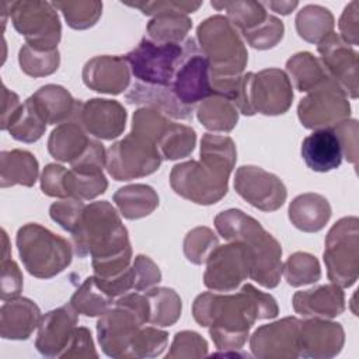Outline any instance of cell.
I'll use <instances>...</instances> for the list:
<instances>
[{
  "label": "cell",
  "instance_id": "74e56055",
  "mask_svg": "<svg viewBox=\"0 0 359 359\" xmlns=\"http://www.w3.org/2000/svg\"><path fill=\"white\" fill-rule=\"evenodd\" d=\"M65 188L67 198L90 201L107 191L108 181L101 168H70L66 172Z\"/></svg>",
  "mask_w": 359,
  "mask_h": 359
},
{
  "label": "cell",
  "instance_id": "ffe728a7",
  "mask_svg": "<svg viewBox=\"0 0 359 359\" xmlns=\"http://www.w3.org/2000/svg\"><path fill=\"white\" fill-rule=\"evenodd\" d=\"M345 342V332L339 323L311 317L300 321L299 356L328 359L337 356Z\"/></svg>",
  "mask_w": 359,
  "mask_h": 359
},
{
  "label": "cell",
  "instance_id": "3957f363",
  "mask_svg": "<svg viewBox=\"0 0 359 359\" xmlns=\"http://www.w3.org/2000/svg\"><path fill=\"white\" fill-rule=\"evenodd\" d=\"M217 233L227 241H237L250 252V278L266 289L279 285L282 276V247L259 222L240 209H227L215 217Z\"/></svg>",
  "mask_w": 359,
  "mask_h": 359
},
{
  "label": "cell",
  "instance_id": "f35d334b",
  "mask_svg": "<svg viewBox=\"0 0 359 359\" xmlns=\"http://www.w3.org/2000/svg\"><path fill=\"white\" fill-rule=\"evenodd\" d=\"M210 6L219 11H227V20L240 32L250 31L262 24L268 17L264 3L244 0V1H212Z\"/></svg>",
  "mask_w": 359,
  "mask_h": 359
},
{
  "label": "cell",
  "instance_id": "484cf974",
  "mask_svg": "<svg viewBox=\"0 0 359 359\" xmlns=\"http://www.w3.org/2000/svg\"><path fill=\"white\" fill-rule=\"evenodd\" d=\"M302 157L309 168L317 172H328L342 163V150L332 128L317 129L304 137Z\"/></svg>",
  "mask_w": 359,
  "mask_h": 359
},
{
  "label": "cell",
  "instance_id": "ba28073f",
  "mask_svg": "<svg viewBox=\"0 0 359 359\" xmlns=\"http://www.w3.org/2000/svg\"><path fill=\"white\" fill-rule=\"evenodd\" d=\"M8 15L27 45L36 49H57L62 25L55 6L49 1L18 0L8 3Z\"/></svg>",
  "mask_w": 359,
  "mask_h": 359
},
{
  "label": "cell",
  "instance_id": "4dcf8cb0",
  "mask_svg": "<svg viewBox=\"0 0 359 359\" xmlns=\"http://www.w3.org/2000/svg\"><path fill=\"white\" fill-rule=\"evenodd\" d=\"M114 202L125 219L136 220L154 212L158 206V195L150 185L130 184L114 194Z\"/></svg>",
  "mask_w": 359,
  "mask_h": 359
},
{
  "label": "cell",
  "instance_id": "7bdbcfd3",
  "mask_svg": "<svg viewBox=\"0 0 359 359\" xmlns=\"http://www.w3.org/2000/svg\"><path fill=\"white\" fill-rule=\"evenodd\" d=\"M282 273L290 286L299 287L317 282L321 278V268L314 255L297 251L282 265Z\"/></svg>",
  "mask_w": 359,
  "mask_h": 359
},
{
  "label": "cell",
  "instance_id": "4fadbf2b",
  "mask_svg": "<svg viewBox=\"0 0 359 359\" xmlns=\"http://www.w3.org/2000/svg\"><path fill=\"white\" fill-rule=\"evenodd\" d=\"M172 191L198 205H213L229 191V178L223 177L201 161L175 164L170 172Z\"/></svg>",
  "mask_w": 359,
  "mask_h": 359
},
{
  "label": "cell",
  "instance_id": "44dd1931",
  "mask_svg": "<svg viewBox=\"0 0 359 359\" xmlns=\"http://www.w3.org/2000/svg\"><path fill=\"white\" fill-rule=\"evenodd\" d=\"M77 321V311L70 303L42 316L35 339L38 352L46 358H60L70 341Z\"/></svg>",
  "mask_w": 359,
  "mask_h": 359
},
{
  "label": "cell",
  "instance_id": "6da1fadb",
  "mask_svg": "<svg viewBox=\"0 0 359 359\" xmlns=\"http://www.w3.org/2000/svg\"><path fill=\"white\" fill-rule=\"evenodd\" d=\"M279 313L276 300L245 283L236 293L205 292L196 296L192 306L195 321L209 327L216 348L237 351L247 338L257 320L275 318Z\"/></svg>",
  "mask_w": 359,
  "mask_h": 359
},
{
  "label": "cell",
  "instance_id": "8fae6325",
  "mask_svg": "<svg viewBox=\"0 0 359 359\" xmlns=\"http://www.w3.org/2000/svg\"><path fill=\"white\" fill-rule=\"evenodd\" d=\"M171 90L174 95L188 107H194L213 95L209 60L194 38H188L184 43L182 56L177 65Z\"/></svg>",
  "mask_w": 359,
  "mask_h": 359
},
{
  "label": "cell",
  "instance_id": "9a60e30c",
  "mask_svg": "<svg viewBox=\"0 0 359 359\" xmlns=\"http://www.w3.org/2000/svg\"><path fill=\"white\" fill-rule=\"evenodd\" d=\"M236 192L262 212L278 210L286 201L285 184L272 172L257 165H241L234 177Z\"/></svg>",
  "mask_w": 359,
  "mask_h": 359
},
{
  "label": "cell",
  "instance_id": "7c38bea8",
  "mask_svg": "<svg viewBox=\"0 0 359 359\" xmlns=\"http://www.w3.org/2000/svg\"><path fill=\"white\" fill-rule=\"evenodd\" d=\"M349 115L348 95L334 79L310 91L297 105V116L302 125L314 130L334 128L349 119Z\"/></svg>",
  "mask_w": 359,
  "mask_h": 359
},
{
  "label": "cell",
  "instance_id": "f6af8a7d",
  "mask_svg": "<svg viewBox=\"0 0 359 359\" xmlns=\"http://www.w3.org/2000/svg\"><path fill=\"white\" fill-rule=\"evenodd\" d=\"M52 4L62 11L67 25L73 29H87L95 25L102 13V3L95 0L53 1Z\"/></svg>",
  "mask_w": 359,
  "mask_h": 359
},
{
  "label": "cell",
  "instance_id": "6f0895ef",
  "mask_svg": "<svg viewBox=\"0 0 359 359\" xmlns=\"http://www.w3.org/2000/svg\"><path fill=\"white\" fill-rule=\"evenodd\" d=\"M67 168L60 164L50 163L48 164L41 175V189L45 195L53 198H67V192L65 188Z\"/></svg>",
  "mask_w": 359,
  "mask_h": 359
},
{
  "label": "cell",
  "instance_id": "91938a15",
  "mask_svg": "<svg viewBox=\"0 0 359 359\" xmlns=\"http://www.w3.org/2000/svg\"><path fill=\"white\" fill-rule=\"evenodd\" d=\"M359 3L358 0H352L345 8L344 13L339 18V36L344 42H346L348 45L356 46L359 42Z\"/></svg>",
  "mask_w": 359,
  "mask_h": 359
},
{
  "label": "cell",
  "instance_id": "d590c367",
  "mask_svg": "<svg viewBox=\"0 0 359 359\" xmlns=\"http://www.w3.org/2000/svg\"><path fill=\"white\" fill-rule=\"evenodd\" d=\"M46 119L32 97L27 98L8 125V133L18 142L34 143L46 130Z\"/></svg>",
  "mask_w": 359,
  "mask_h": 359
},
{
  "label": "cell",
  "instance_id": "9c48e42d",
  "mask_svg": "<svg viewBox=\"0 0 359 359\" xmlns=\"http://www.w3.org/2000/svg\"><path fill=\"white\" fill-rule=\"evenodd\" d=\"M163 156L156 143L129 132L107 151V171L116 181H129L158 170Z\"/></svg>",
  "mask_w": 359,
  "mask_h": 359
},
{
  "label": "cell",
  "instance_id": "bcb514c9",
  "mask_svg": "<svg viewBox=\"0 0 359 359\" xmlns=\"http://www.w3.org/2000/svg\"><path fill=\"white\" fill-rule=\"evenodd\" d=\"M217 245L219 240L209 227H195L184 238V254L189 262L202 265Z\"/></svg>",
  "mask_w": 359,
  "mask_h": 359
},
{
  "label": "cell",
  "instance_id": "ab89813d",
  "mask_svg": "<svg viewBox=\"0 0 359 359\" xmlns=\"http://www.w3.org/2000/svg\"><path fill=\"white\" fill-rule=\"evenodd\" d=\"M192 27L187 14L167 13L153 17L147 24L149 39L157 43H180Z\"/></svg>",
  "mask_w": 359,
  "mask_h": 359
},
{
  "label": "cell",
  "instance_id": "1f68e13d",
  "mask_svg": "<svg viewBox=\"0 0 359 359\" xmlns=\"http://www.w3.org/2000/svg\"><path fill=\"white\" fill-rule=\"evenodd\" d=\"M237 160L236 144L231 137L205 133L201 140V163L212 171L230 177Z\"/></svg>",
  "mask_w": 359,
  "mask_h": 359
},
{
  "label": "cell",
  "instance_id": "e575fe53",
  "mask_svg": "<svg viewBox=\"0 0 359 359\" xmlns=\"http://www.w3.org/2000/svg\"><path fill=\"white\" fill-rule=\"evenodd\" d=\"M198 121L209 130L230 132L238 121V111L233 102L220 95H210L196 109Z\"/></svg>",
  "mask_w": 359,
  "mask_h": 359
},
{
  "label": "cell",
  "instance_id": "60d3db41",
  "mask_svg": "<svg viewBox=\"0 0 359 359\" xmlns=\"http://www.w3.org/2000/svg\"><path fill=\"white\" fill-rule=\"evenodd\" d=\"M196 143V133L191 126L170 122V125L165 128L163 135L160 136L157 142V147L163 156V158L167 160H178L188 157Z\"/></svg>",
  "mask_w": 359,
  "mask_h": 359
},
{
  "label": "cell",
  "instance_id": "db71d44e",
  "mask_svg": "<svg viewBox=\"0 0 359 359\" xmlns=\"http://www.w3.org/2000/svg\"><path fill=\"white\" fill-rule=\"evenodd\" d=\"M132 268L135 272V290H149L156 286L161 280V272L154 261L143 254L135 257L132 262Z\"/></svg>",
  "mask_w": 359,
  "mask_h": 359
},
{
  "label": "cell",
  "instance_id": "2e32d148",
  "mask_svg": "<svg viewBox=\"0 0 359 359\" xmlns=\"http://www.w3.org/2000/svg\"><path fill=\"white\" fill-rule=\"evenodd\" d=\"M300 320L285 317L271 324L258 327L250 338V348L259 359L299 358Z\"/></svg>",
  "mask_w": 359,
  "mask_h": 359
},
{
  "label": "cell",
  "instance_id": "c3c4849f",
  "mask_svg": "<svg viewBox=\"0 0 359 359\" xmlns=\"http://www.w3.org/2000/svg\"><path fill=\"white\" fill-rule=\"evenodd\" d=\"M170 122L171 121L164 114L143 107L133 112L130 132L157 144L160 136L170 125Z\"/></svg>",
  "mask_w": 359,
  "mask_h": 359
},
{
  "label": "cell",
  "instance_id": "ac0fdd59",
  "mask_svg": "<svg viewBox=\"0 0 359 359\" xmlns=\"http://www.w3.org/2000/svg\"><path fill=\"white\" fill-rule=\"evenodd\" d=\"M126 109L115 100L91 98L79 101L74 118L87 133L97 139L112 140L122 135L126 123Z\"/></svg>",
  "mask_w": 359,
  "mask_h": 359
},
{
  "label": "cell",
  "instance_id": "603a6c76",
  "mask_svg": "<svg viewBox=\"0 0 359 359\" xmlns=\"http://www.w3.org/2000/svg\"><path fill=\"white\" fill-rule=\"evenodd\" d=\"M293 310L303 317L334 318L345 310V294L342 287L330 283L299 290L292 299Z\"/></svg>",
  "mask_w": 359,
  "mask_h": 359
},
{
  "label": "cell",
  "instance_id": "5b68a950",
  "mask_svg": "<svg viewBox=\"0 0 359 359\" xmlns=\"http://www.w3.org/2000/svg\"><path fill=\"white\" fill-rule=\"evenodd\" d=\"M196 39L209 60L210 76H241L247 66L248 53L238 31L227 17L216 14L202 21L196 28Z\"/></svg>",
  "mask_w": 359,
  "mask_h": 359
},
{
  "label": "cell",
  "instance_id": "7a4b0ae2",
  "mask_svg": "<svg viewBox=\"0 0 359 359\" xmlns=\"http://www.w3.org/2000/svg\"><path fill=\"white\" fill-rule=\"evenodd\" d=\"M79 258L91 257L94 276L109 279L132 265V247L126 227L108 201L86 205L79 226L72 233Z\"/></svg>",
  "mask_w": 359,
  "mask_h": 359
},
{
  "label": "cell",
  "instance_id": "8992f818",
  "mask_svg": "<svg viewBox=\"0 0 359 359\" xmlns=\"http://www.w3.org/2000/svg\"><path fill=\"white\" fill-rule=\"evenodd\" d=\"M20 258L29 275L49 279L72 262L70 243L38 223H27L17 231Z\"/></svg>",
  "mask_w": 359,
  "mask_h": 359
},
{
  "label": "cell",
  "instance_id": "9f6ffc18",
  "mask_svg": "<svg viewBox=\"0 0 359 359\" xmlns=\"http://www.w3.org/2000/svg\"><path fill=\"white\" fill-rule=\"evenodd\" d=\"M60 358H98L90 330L86 327H76Z\"/></svg>",
  "mask_w": 359,
  "mask_h": 359
},
{
  "label": "cell",
  "instance_id": "b9f144b4",
  "mask_svg": "<svg viewBox=\"0 0 359 359\" xmlns=\"http://www.w3.org/2000/svg\"><path fill=\"white\" fill-rule=\"evenodd\" d=\"M115 299L107 294L95 282L94 276H88L80 285V287L73 293L70 304L79 314L87 317L102 316L112 304Z\"/></svg>",
  "mask_w": 359,
  "mask_h": 359
},
{
  "label": "cell",
  "instance_id": "d6986e66",
  "mask_svg": "<svg viewBox=\"0 0 359 359\" xmlns=\"http://www.w3.org/2000/svg\"><path fill=\"white\" fill-rule=\"evenodd\" d=\"M321 63L351 98H358V53L337 32L327 35L318 45Z\"/></svg>",
  "mask_w": 359,
  "mask_h": 359
},
{
  "label": "cell",
  "instance_id": "d4e9b609",
  "mask_svg": "<svg viewBox=\"0 0 359 359\" xmlns=\"http://www.w3.org/2000/svg\"><path fill=\"white\" fill-rule=\"evenodd\" d=\"M41 317L39 307L27 297L6 300L0 309V335L4 339H28Z\"/></svg>",
  "mask_w": 359,
  "mask_h": 359
},
{
  "label": "cell",
  "instance_id": "e0dca14e",
  "mask_svg": "<svg viewBox=\"0 0 359 359\" xmlns=\"http://www.w3.org/2000/svg\"><path fill=\"white\" fill-rule=\"evenodd\" d=\"M251 107L254 114L280 115L285 114L293 101V88L289 76L280 69H265L252 74Z\"/></svg>",
  "mask_w": 359,
  "mask_h": 359
},
{
  "label": "cell",
  "instance_id": "52a82bcc",
  "mask_svg": "<svg viewBox=\"0 0 359 359\" xmlns=\"http://www.w3.org/2000/svg\"><path fill=\"white\" fill-rule=\"evenodd\" d=\"M324 264L328 279L341 286H352L359 276V220L346 216L335 222L325 238Z\"/></svg>",
  "mask_w": 359,
  "mask_h": 359
},
{
  "label": "cell",
  "instance_id": "94428289",
  "mask_svg": "<svg viewBox=\"0 0 359 359\" xmlns=\"http://www.w3.org/2000/svg\"><path fill=\"white\" fill-rule=\"evenodd\" d=\"M1 129L7 130L8 125L11 122V119L14 118V115L18 112L20 107L22 105L20 102V98L15 93L10 91L6 84L1 86Z\"/></svg>",
  "mask_w": 359,
  "mask_h": 359
},
{
  "label": "cell",
  "instance_id": "f546056e",
  "mask_svg": "<svg viewBox=\"0 0 359 359\" xmlns=\"http://www.w3.org/2000/svg\"><path fill=\"white\" fill-rule=\"evenodd\" d=\"M32 100L43 114L48 125H60L74 118L79 101L62 86L46 84L36 90Z\"/></svg>",
  "mask_w": 359,
  "mask_h": 359
},
{
  "label": "cell",
  "instance_id": "7402d4cb",
  "mask_svg": "<svg viewBox=\"0 0 359 359\" xmlns=\"http://www.w3.org/2000/svg\"><path fill=\"white\" fill-rule=\"evenodd\" d=\"M84 84L97 93L121 94L130 83V69L123 56H95L83 67Z\"/></svg>",
  "mask_w": 359,
  "mask_h": 359
},
{
  "label": "cell",
  "instance_id": "83f0119b",
  "mask_svg": "<svg viewBox=\"0 0 359 359\" xmlns=\"http://www.w3.org/2000/svg\"><path fill=\"white\" fill-rule=\"evenodd\" d=\"M90 142L91 137H88L84 128L76 119H70L50 132L48 151L55 160L72 164L86 151Z\"/></svg>",
  "mask_w": 359,
  "mask_h": 359
},
{
  "label": "cell",
  "instance_id": "8d00e7d4",
  "mask_svg": "<svg viewBox=\"0 0 359 359\" xmlns=\"http://www.w3.org/2000/svg\"><path fill=\"white\" fill-rule=\"evenodd\" d=\"M149 302V323L157 327H170L181 317V297L170 287H151L144 293Z\"/></svg>",
  "mask_w": 359,
  "mask_h": 359
},
{
  "label": "cell",
  "instance_id": "816d5d0a",
  "mask_svg": "<svg viewBox=\"0 0 359 359\" xmlns=\"http://www.w3.org/2000/svg\"><path fill=\"white\" fill-rule=\"evenodd\" d=\"M86 205L77 198H63L62 201L53 202L49 208V215L63 230L73 233L80 223Z\"/></svg>",
  "mask_w": 359,
  "mask_h": 359
},
{
  "label": "cell",
  "instance_id": "6125c7cd",
  "mask_svg": "<svg viewBox=\"0 0 359 359\" xmlns=\"http://www.w3.org/2000/svg\"><path fill=\"white\" fill-rule=\"evenodd\" d=\"M264 6H268L271 10H273L278 14L287 15L299 6V1H268V3H264Z\"/></svg>",
  "mask_w": 359,
  "mask_h": 359
},
{
  "label": "cell",
  "instance_id": "30bf717a",
  "mask_svg": "<svg viewBox=\"0 0 359 359\" xmlns=\"http://www.w3.org/2000/svg\"><path fill=\"white\" fill-rule=\"evenodd\" d=\"M181 56L182 46L180 43H157L149 38H143L123 57L137 81L171 87Z\"/></svg>",
  "mask_w": 359,
  "mask_h": 359
},
{
  "label": "cell",
  "instance_id": "ee69618b",
  "mask_svg": "<svg viewBox=\"0 0 359 359\" xmlns=\"http://www.w3.org/2000/svg\"><path fill=\"white\" fill-rule=\"evenodd\" d=\"M18 63L25 74L31 77H43L57 70L60 55L57 49H36L25 43L20 48Z\"/></svg>",
  "mask_w": 359,
  "mask_h": 359
},
{
  "label": "cell",
  "instance_id": "5bb4252c",
  "mask_svg": "<svg viewBox=\"0 0 359 359\" xmlns=\"http://www.w3.org/2000/svg\"><path fill=\"white\" fill-rule=\"evenodd\" d=\"M203 283L213 292H233L250 276V252L237 241L217 245L206 259Z\"/></svg>",
  "mask_w": 359,
  "mask_h": 359
},
{
  "label": "cell",
  "instance_id": "d6a6232c",
  "mask_svg": "<svg viewBox=\"0 0 359 359\" xmlns=\"http://www.w3.org/2000/svg\"><path fill=\"white\" fill-rule=\"evenodd\" d=\"M289 79H292L296 90L310 93L331 79L320 59L310 52H299L286 62Z\"/></svg>",
  "mask_w": 359,
  "mask_h": 359
},
{
  "label": "cell",
  "instance_id": "cb8c5ba5",
  "mask_svg": "<svg viewBox=\"0 0 359 359\" xmlns=\"http://www.w3.org/2000/svg\"><path fill=\"white\" fill-rule=\"evenodd\" d=\"M125 100L129 104L143 105L175 119L189 121L192 119L194 114V107L184 105L174 95L171 87L151 86L142 81H135L129 91L125 94Z\"/></svg>",
  "mask_w": 359,
  "mask_h": 359
},
{
  "label": "cell",
  "instance_id": "4316f807",
  "mask_svg": "<svg viewBox=\"0 0 359 359\" xmlns=\"http://www.w3.org/2000/svg\"><path fill=\"white\" fill-rule=\"evenodd\" d=\"M331 217V205L320 194L307 192L296 196L289 205V220L306 233H316L324 229Z\"/></svg>",
  "mask_w": 359,
  "mask_h": 359
},
{
  "label": "cell",
  "instance_id": "277c9868",
  "mask_svg": "<svg viewBox=\"0 0 359 359\" xmlns=\"http://www.w3.org/2000/svg\"><path fill=\"white\" fill-rule=\"evenodd\" d=\"M149 302L144 294L125 293L97 321L98 342L107 356L126 358L136 332L149 323Z\"/></svg>",
  "mask_w": 359,
  "mask_h": 359
},
{
  "label": "cell",
  "instance_id": "7dc6e473",
  "mask_svg": "<svg viewBox=\"0 0 359 359\" xmlns=\"http://www.w3.org/2000/svg\"><path fill=\"white\" fill-rule=\"evenodd\" d=\"M168 344V334L154 327L140 328L128 352L126 358H156L160 356Z\"/></svg>",
  "mask_w": 359,
  "mask_h": 359
},
{
  "label": "cell",
  "instance_id": "836d02e7",
  "mask_svg": "<svg viewBox=\"0 0 359 359\" xmlns=\"http://www.w3.org/2000/svg\"><path fill=\"white\" fill-rule=\"evenodd\" d=\"M296 29L300 38L318 45L327 35L334 32L335 21L331 11L323 6H304L296 15Z\"/></svg>",
  "mask_w": 359,
  "mask_h": 359
},
{
  "label": "cell",
  "instance_id": "f907efd6",
  "mask_svg": "<svg viewBox=\"0 0 359 359\" xmlns=\"http://www.w3.org/2000/svg\"><path fill=\"white\" fill-rule=\"evenodd\" d=\"M208 355V342L195 331H180L174 335L167 359L202 358Z\"/></svg>",
  "mask_w": 359,
  "mask_h": 359
},
{
  "label": "cell",
  "instance_id": "f1b7e54d",
  "mask_svg": "<svg viewBox=\"0 0 359 359\" xmlns=\"http://www.w3.org/2000/svg\"><path fill=\"white\" fill-rule=\"evenodd\" d=\"M39 172L38 160L27 150H4L0 153V187H32Z\"/></svg>",
  "mask_w": 359,
  "mask_h": 359
},
{
  "label": "cell",
  "instance_id": "11a10c76",
  "mask_svg": "<svg viewBox=\"0 0 359 359\" xmlns=\"http://www.w3.org/2000/svg\"><path fill=\"white\" fill-rule=\"evenodd\" d=\"M342 150V156L348 163L356 167L358 164V121L345 119L332 128Z\"/></svg>",
  "mask_w": 359,
  "mask_h": 359
},
{
  "label": "cell",
  "instance_id": "f5cc1de1",
  "mask_svg": "<svg viewBox=\"0 0 359 359\" xmlns=\"http://www.w3.org/2000/svg\"><path fill=\"white\" fill-rule=\"evenodd\" d=\"M126 6L139 8L144 15H160L167 13H180V14H189L195 13L201 6L202 1H172V0H157V1H135V3H125Z\"/></svg>",
  "mask_w": 359,
  "mask_h": 359
},
{
  "label": "cell",
  "instance_id": "680465c9",
  "mask_svg": "<svg viewBox=\"0 0 359 359\" xmlns=\"http://www.w3.org/2000/svg\"><path fill=\"white\" fill-rule=\"evenodd\" d=\"M22 290V273L13 259L1 261V300L18 297Z\"/></svg>",
  "mask_w": 359,
  "mask_h": 359
},
{
  "label": "cell",
  "instance_id": "681fc988",
  "mask_svg": "<svg viewBox=\"0 0 359 359\" xmlns=\"http://www.w3.org/2000/svg\"><path fill=\"white\" fill-rule=\"evenodd\" d=\"M283 32H285L283 22L275 15L268 14V17L262 24L257 25L250 31L243 32L241 35L244 36L248 45H251L255 49L264 50L278 45L283 38Z\"/></svg>",
  "mask_w": 359,
  "mask_h": 359
}]
</instances>
